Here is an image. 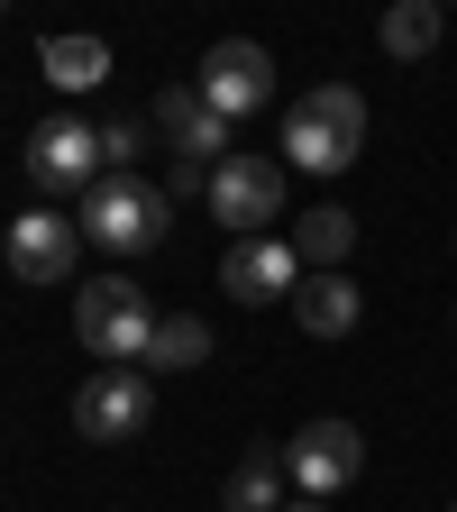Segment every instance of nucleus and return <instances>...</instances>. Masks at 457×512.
<instances>
[{
	"instance_id": "1",
	"label": "nucleus",
	"mask_w": 457,
	"mask_h": 512,
	"mask_svg": "<svg viewBox=\"0 0 457 512\" xmlns=\"http://www.w3.org/2000/svg\"><path fill=\"white\" fill-rule=\"evenodd\" d=\"M357 156H366V101L348 83H311L284 110V165H302V174H348Z\"/></svg>"
},
{
	"instance_id": "2",
	"label": "nucleus",
	"mask_w": 457,
	"mask_h": 512,
	"mask_svg": "<svg viewBox=\"0 0 457 512\" xmlns=\"http://www.w3.org/2000/svg\"><path fill=\"white\" fill-rule=\"evenodd\" d=\"M83 238L101 247V256H156L165 238H174V192L165 183H138V174H110V183H92L83 192Z\"/></svg>"
},
{
	"instance_id": "3",
	"label": "nucleus",
	"mask_w": 457,
	"mask_h": 512,
	"mask_svg": "<svg viewBox=\"0 0 457 512\" xmlns=\"http://www.w3.org/2000/svg\"><path fill=\"white\" fill-rule=\"evenodd\" d=\"M156 302H147V284H128V275H92L83 293H74V339L101 357V366H147V339H156Z\"/></svg>"
},
{
	"instance_id": "4",
	"label": "nucleus",
	"mask_w": 457,
	"mask_h": 512,
	"mask_svg": "<svg viewBox=\"0 0 457 512\" xmlns=\"http://www.w3.org/2000/svg\"><path fill=\"white\" fill-rule=\"evenodd\" d=\"M147 421H156V375H147V366H92V375L74 384V430H83V439L119 448V439H138Z\"/></svg>"
},
{
	"instance_id": "5",
	"label": "nucleus",
	"mask_w": 457,
	"mask_h": 512,
	"mask_svg": "<svg viewBox=\"0 0 457 512\" xmlns=\"http://www.w3.org/2000/svg\"><path fill=\"white\" fill-rule=\"evenodd\" d=\"M28 183H37V192H92V183H110V147H101V128L74 119V110L37 119V138H28Z\"/></svg>"
},
{
	"instance_id": "6",
	"label": "nucleus",
	"mask_w": 457,
	"mask_h": 512,
	"mask_svg": "<svg viewBox=\"0 0 457 512\" xmlns=\"http://www.w3.org/2000/svg\"><path fill=\"white\" fill-rule=\"evenodd\" d=\"M284 183H293V165H284V156L238 147L229 165H211V211L229 220V238H266V220L284 211Z\"/></svg>"
},
{
	"instance_id": "7",
	"label": "nucleus",
	"mask_w": 457,
	"mask_h": 512,
	"mask_svg": "<svg viewBox=\"0 0 457 512\" xmlns=\"http://www.w3.org/2000/svg\"><path fill=\"white\" fill-rule=\"evenodd\" d=\"M284 467H293V485H302L311 503H330L339 485L366 476V439H357V421H302V430L284 439Z\"/></svg>"
},
{
	"instance_id": "8",
	"label": "nucleus",
	"mask_w": 457,
	"mask_h": 512,
	"mask_svg": "<svg viewBox=\"0 0 457 512\" xmlns=\"http://www.w3.org/2000/svg\"><path fill=\"white\" fill-rule=\"evenodd\" d=\"M202 101L220 110V119H247V110H266L275 101V55L256 46V37H220L211 55H202Z\"/></svg>"
},
{
	"instance_id": "9",
	"label": "nucleus",
	"mask_w": 457,
	"mask_h": 512,
	"mask_svg": "<svg viewBox=\"0 0 457 512\" xmlns=\"http://www.w3.org/2000/svg\"><path fill=\"white\" fill-rule=\"evenodd\" d=\"M74 256H83V220H64L46 202L10 220V275L19 284H64V275H74Z\"/></svg>"
},
{
	"instance_id": "10",
	"label": "nucleus",
	"mask_w": 457,
	"mask_h": 512,
	"mask_svg": "<svg viewBox=\"0 0 457 512\" xmlns=\"http://www.w3.org/2000/svg\"><path fill=\"white\" fill-rule=\"evenodd\" d=\"M156 128L174 138L183 165H229V156H238V147H229V119L202 101V83H165V92H156Z\"/></svg>"
},
{
	"instance_id": "11",
	"label": "nucleus",
	"mask_w": 457,
	"mask_h": 512,
	"mask_svg": "<svg viewBox=\"0 0 457 512\" xmlns=\"http://www.w3.org/2000/svg\"><path fill=\"white\" fill-rule=\"evenodd\" d=\"M220 284L238 293V302H293V284H302V256H293V238H229V256H220Z\"/></svg>"
},
{
	"instance_id": "12",
	"label": "nucleus",
	"mask_w": 457,
	"mask_h": 512,
	"mask_svg": "<svg viewBox=\"0 0 457 512\" xmlns=\"http://www.w3.org/2000/svg\"><path fill=\"white\" fill-rule=\"evenodd\" d=\"M357 311H366V302H357L348 275H302V284H293V320H302L311 339H348Z\"/></svg>"
},
{
	"instance_id": "13",
	"label": "nucleus",
	"mask_w": 457,
	"mask_h": 512,
	"mask_svg": "<svg viewBox=\"0 0 457 512\" xmlns=\"http://www.w3.org/2000/svg\"><path fill=\"white\" fill-rule=\"evenodd\" d=\"M37 74L55 92H101L110 83V37H46L37 46Z\"/></svg>"
},
{
	"instance_id": "14",
	"label": "nucleus",
	"mask_w": 457,
	"mask_h": 512,
	"mask_svg": "<svg viewBox=\"0 0 457 512\" xmlns=\"http://www.w3.org/2000/svg\"><path fill=\"white\" fill-rule=\"evenodd\" d=\"M284 448L266 458V448H256V458H238L229 467V485H220V512H284Z\"/></svg>"
},
{
	"instance_id": "15",
	"label": "nucleus",
	"mask_w": 457,
	"mask_h": 512,
	"mask_svg": "<svg viewBox=\"0 0 457 512\" xmlns=\"http://www.w3.org/2000/svg\"><path fill=\"white\" fill-rule=\"evenodd\" d=\"M348 247H357V220H348L339 202H320V211L293 229V256H302L311 275H339V266H348Z\"/></svg>"
},
{
	"instance_id": "16",
	"label": "nucleus",
	"mask_w": 457,
	"mask_h": 512,
	"mask_svg": "<svg viewBox=\"0 0 457 512\" xmlns=\"http://www.w3.org/2000/svg\"><path fill=\"white\" fill-rule=\"evenodd\" d=\"M202 357H211V320L165 311V320H156V339H147V375H192Z\"/></svg>"
},
{
	"instance_id": "17",
	"label": "nucleus",
	"mask_w": 457,
	"mask_h": 512,
	"mask_svg": "<svg viewBox=\"0 0 457 512\" xmlns=\"http://www.w3.org/2000/svg\"><path fill=\"white\" fill-rule=\"evenodd\" d=\"M439 28H448V19H439V0H394L375 37H384V55H394V64H421V55L439 46Z\"/></svg>"
},
{
	"instance_id": "18",
	"label": "nucleus",
	"mask_w": 457,
	"mask_h": 512,
	"mask_svg": "<svg viewBox=\"0 0 457 512\" xmlns=\"http://www.w3.org/2000/svg\"><path fill=\"white\" fill-rule=\"evenodd\" d=\"M101 147H110V174H128V156H138V128L110 119V128H101Z\"/></svg>"
},
{
	"instance_id": "19",
	"label": "nucleus",
	"mask_w": 457,
	"mask_h": 512,
	"mask_svg": "<svg viewBox=\"0 0 457 512\" xmlns=\"http://www.w3.org/2000/svg\"><path fill=\"white\" fill-rule=\"evenodd\" d=\"M284 512H330V503H311V494H302V503H284Z\"/></svg>"
},
{
	"instance_id": "20",
	"label": "nucleus",
	"mask_w": 457,
	"mask_h": 512,
	"mask_svg": "<svg viewBox=\"0 0 457 512\" xmlns=\"http://www.w3.org/2000/svg\"><path fill=\"white\" fill-rule=\"evenodd\" d=\"M448 512H457V503H448Z\"/></svg>"
}]
</instances>
